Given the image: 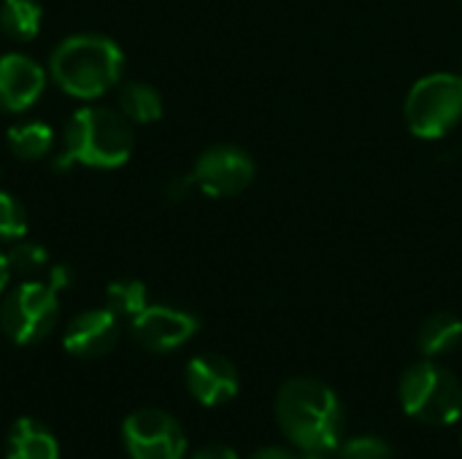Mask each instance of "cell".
Returning a JSON list of instances; mask_svg holds the SVG:
<instances>
[{"label": "cell", "mask_w": 462, "mask_h": 459, "mask_svg": "<svg viewBox=\"0 0 462 459\" xmlns=\"http://www.w3.org/2000/svg\"><path fill=\"white\" fill-rule=\"evenodd\" d=\"M276 422L300 452H336L344 441V406L333 387L311 376L287 379L276 392Z\"/></svg>", "instance_id": "6da1fadb"}, {"label": "cell", "mask_w": 462, "mask_h": 459, "mask_svg": "<svg viewBox=\"0 0 462 459\" xmlns=\"http://www.w3.org/2000/svg\"><path fill=\"white\" fill-rule=\"evenodd\" d=\"M125 54L100 32H76L60 41L49 57L51 81L76 100H97L122 81Z\"/></svg>", "instance_id": "7a4b0ae2"}, {"label": "cell", "mask_w": 462, "mask_h": 459, "mask_svg": "<svg viewBox=\"0 0 462 459\" xmlns=\"http://www.w3.org/2000/svg\"><path fill=\"white\" fill-rule=\"evenodd\" d=\"M135 146L133 122L122 111H111L103 106L79 108L62 135V151L54 160V168L84 165L95 170L122 168Z\"/></svg>", "instance_id": "3957f363"}, {"label": "cell", "mask_w": 462, "mask_h": 459, "mask_svg": "<svg viewBox=\"0 0 462 459\" xmlns=\"http://www.w3.org/2000/svg\"><path fill=\"white\" fill-rule=\"evenodd\" d=\"M398 395L403 411L422 425L449 427L462 417L460 379L433 360L414 363L401 376Z\"/></svg>", "instance_id": "277c9868"}, {"label": "cell", "mask_w": 462, "mask_h": 459, "mask_svg": "<svg viewBox=\"0 0 462 459\" xmlns=\"http://www.w3.org/2000/svg\"><path fill=\"white\" fill-rule=\"evenodd\" d=\"M403 116L411 135L439 141L462 119V78L457 73H428L411 84Z\"/></svg>", "instance_id": "5b68a950"}, {"label": "cell", "mask_w": 462, "mask_h": 459, "mask_svg": "<svg viewBox=\"0 0 462 459\" xmlns=\"http://www.w3.org/2000/svg\"><path fill=\"white\" fill-rule=\"evenodd\" d=\"M60 292L49 281H24L0 303V330L16 346H32L51 335L60 319Z\"/></svg>", "instance_id": "8992f818"}, {"label": "cell", "mask_w": 462, "mask_h": 459, "mask_svg": "<svg viewBox=\"0 0 462 459\" xmlns=\"http://www.w3.org/2000/svg\"><path fill=\"white\" fill-rule=\"evenodd\" d=\"M257 165L252 154L236 143H214L200 151L192 168L198 189L208 197H236L254 181Z\"/></svg>", "instance_id": "52a82bcc"}, {"label": "cell", "mask_w": 462, "mask_h": 459, "mask_svg": "<svg viewBox=\"0 0 462 459\" xmlns=\"http://www.w3.org/2000/svg\"><path fill=\"white\" fill-rule=\"evenodd\" d=\"M122 438L133 459H184L187 454V436L181 425L160 409H141L130 414L122 425Z\"/></svg>", "instance_id": "ba28073f"}, {"label": "cell", "mask_w": 462, "mask_h": 459, "mask_svg": "<svg viewBox=\"0 0 462 459\" xmlns=\"http://www.w3.org/2000/svg\"><path fill=\"white\" fill-rule=\"evenodd\" d=\"M198 327L200 322L189 311L173 306H146L138 317H133L130 333L141 349L165 354L184 346L198 333Z\"/></svg>", "instance_id": "9c48e42d"}, {"label": "cell", "mask_w": 462, "mask_h": 459, "mask_svg": "<svg viewBox=\"0 0 462 459\" xmlns=\"http://www.w3.org/2000/svg\"><path fill=\"white\" fill-rule=\"evenodd\" d=\"M46 68L27 54L8 51L0 57V111L22 114L32 108L46 89Z\"/></svg>", "instance_id": "30bf717a"}, {"label": "cell", "mask_w": 462, "mask_h": 459, "mask_svg": "<svg viewBox=\"0 0 462 459\" xmlns=\"http://www.w3.org/2000/svg\"><path fill=\"white\" fill-rule=\"evenodd\" d=\"M119 341V317L111 308H92L73 317L62 333V346L79 360L108 354Z\"/></svg>", "instance_id": "8fae6325"}, {"label": "cell", "mask_w": 462, "mask_h": 459, "mask_svg": "<svg viewBox=\"0 0 462 459\" xmlns=\"http://www.w3.org/2000/svg\"><path fill=\"white\" fill-rule=\"evenodd\" d=\"M184 379H187L189 395L206 409L222 406V403H227V400H233L238 395V371L222 354H198V357H192L187 363Z\"/></svg>", "instance_id": "7c38bea8"}, {"label": "cell", "mask_w": 462, "mask_h": 459, "mask_svg": "<svg viewBox=\"0 0 462 459\" xmlns=\"http://www.w3.org/2000/svg\"><path fill=\"white\" fill-rule=\"evenodd\" d=\"M5 459H60V446L41 422L24 417L5 438Z\"/></svg>", "instance_id": "4fadbf2b"}, {"label": "cell", "mask_w": 462, "mask_h": 459, "mask_svg": "<svg viewBox=\"0 0 462 459\" xmlns=\"http://www.w3.org/2000/svg\"><path fill=\"white\" fill-rule=\"evenodd\" d=\"M462 344V319L452 311H436L430 314L417 333V346L420 352L433 360V357H444L452 354Z\"/></svg>", "instance_id": "5bb4252c"}, {"label": "cell", "mask_w": 462, "mask_h": 459, "mask_svg": "<svg viewBox=\"0 0 462 459\" xmlns=\"http://www.w3.org/2000/svg\"><path fill=\"white\" fill-rule=\"evenodd\" d=\"M5 143L14 157L24 162H38L51 154L54 149V130L46 122H22L8 127Z\"/></svg>", "instance_id": "9a60e30c"}, {"label": "cell", "mask_w": 462, "mask_h": 459, "mask_svg": "<svg viewBox=\"0 0 462 459\" xmlns=\"http://www.w3.org/2000/svg\"><path fill=\"white\" fill-rule=\"evenodd\" d=\"M43 8L38 0H3L0 3V32L11 41L27 43L41 32Z\"/></svg>", "instance_id": "2e32d148"}, {"label": "cell", "mask_w": 462, "mask_h": 459, "mask_svg": "<svg viewBox=\"0 0 462 459\" xmlns=\"http://www.w3.org/2000/svg\"><path fill=\"white\" fill-rule=\"evenodd\" d=\"M162 95L143 81H127L119 89V111L135 124H152L162 116Z\"/></svg>", "instance_id": "e0dca14e"}, {"label": "cell", "mask_w": 462, "mask_h": 459, "mask_svg": "<svg viewBox=\"0 0 462 459\" xmlns=\"http://www.w3.org/2000/svg\"><path fill=\"white\" fill-rule=\"evenodd\" d=\"M106 300H108V308L116 317H130L133 319L149 306V289L138 279H119V281L108 284Z\"/></svg>", "instance_id": "ac0fdd59"}, {"label": "cell", "mask_w": 462, "mask_h": 459, "mask_svg": "<svg viewBox=\"0 0 462 459\" xmlns=\"http://www.w3.org/2000/svg\"><path fill=\"white\" fill-rule=\"evenodd\" d=\"M8 257V268L11 273H22V276H30V273H38L49 265V252L35 243V241H14V246L5 252Z\"/></svg>", "instance_id": "d6986e66"}, {"label": "cell", "mask_w": 462, "mask_h": 459, "mask_svg": "<svg viewBox=\"0 0 462 459\" xmlns=\"http://www.w3.org/2000/svg\"><path fill=\"white\" fill-rule=\"evenodd\" d=\"M27 235V211L11 195L0 192V241H19Z\"/></svg>", "instance_id": "ffe728a7"}, {"label": "cell", "mask_w": 462, "mask_h": 459, "mask_svg": "<svg viewBox=\"0 0 462 459\" xmlns=\"http://www.w3.org/2000/svg\"><path fill=\"white\" fill-rule=\"evenodd\" d=\"M341 459H393L395 452L390 446V441L379 438V436H357L349 441H341L338 446Z\"/></svg>", "instance_id": "44dd1931"}, {"label": "cell", "mask_w": 462, "mask_h": 459, "mask_svg": "<svg viewBox=\"0 0 462 459\" xmlns=\"http://www.w3.org/2000/svg\"><path fill=\"white\" fill-rule=\"evenodd\" d=\"M195 189H198V184H195L192 173H189V176H176V179H171V184H168V197L179 203V200H187Z\"/></svg>", "instance_id": "7402d4cb"}, {"label": "cell", "mask_w": 462, "mask_h": 459, "mask_svg": "<svg viewBox=\"0 0 462 459\" xmlns=\"http://www.w3.org/2000/svg\"><path fill=\"white\" fill-rule=\"evenodd\" d=\"M49 284L60 292V289H68L73 284V271L68 265H54L51 273H49Z\"/></svg>", "instance_id": "603a6c76"}, {"label": "cell", "mask_w": 462, "mask_h": 459, "mask_svg": "<svg viewBox=\"0 0 462 459\" xmlns=\"http://www.w3.org/2000/svg\"><path fill=\"white\" fill-rule=\"evenodd\" d=\"M192 459H238V454H236V449H230V446L214 444V446H206V449L195 452V457Z\"/></svg>", "instance_id": "cb8c5ba5"}, {"label": "cell", "mask_w": 462, "mask_h": 459, "mask_svg": "<svg viewBox=\"0 0 462 459\" xmlns=\"http://www.w3.org/2000/svg\"><path fill=\"white\" fill-rule=\"evenodd\" d=\"M249 459H298V454H292L290 449H282V446H265V449L254 452Z\"/></svg>", "instance_id": "d4e9b609"}, {"label": "cell", "mask_w": 462, "mask_h": 459, "mask_svg": "<svg viewBox=\"0 0 462 459\" xmlns=\"http://www.w3.org/2000/svg\"><path fill=\"white\" fill-rule=\"evenodd\" d=\"M11 276H14V273H11V268H8V257H5V252H0V295L5 292Z\"/></svg>", "instance_id": "484cf974"}, {"label": "cell", "mask_w": 462, "mask_h": 459, "mask_svg": "<svg viewBox=\"0 0 462 459\" xmlns=\"http://www.w3.org/2000/svg\"><path fill=\"white\" fill-rule=\"evenodd\" d=\"M298 459H330L328 452H303V457Z\"/></svg>", "instance_id": "4316f807"}, {"label": "cell", "mask_w": 462, "mask_h": 459, "mask_svg": "<svg viewBox=\"0 0 462 459\" xmlns=\"http://www.w3.org/2000/svg\"><path fill=\"white\" fill-rule=\"evenodd\" d=\"M457 76H460V78H462V65H460V73H457Z\"/></svg>", "instance_id": "83f0119b"}, {"label": "cell", "mask_w": 462, "mask_h": 459, "mask_svg": "<svg viewBox=\"0 0 462 459\" xmlns=\"http://www.w3.org/2000/svg\"><path fill=\"white\" fill-rule=\"evenodd\" d=\"M460 3H462V0H460Z\"/></svg>", "instance_id": "f1b7e54d"}]
</instances>
